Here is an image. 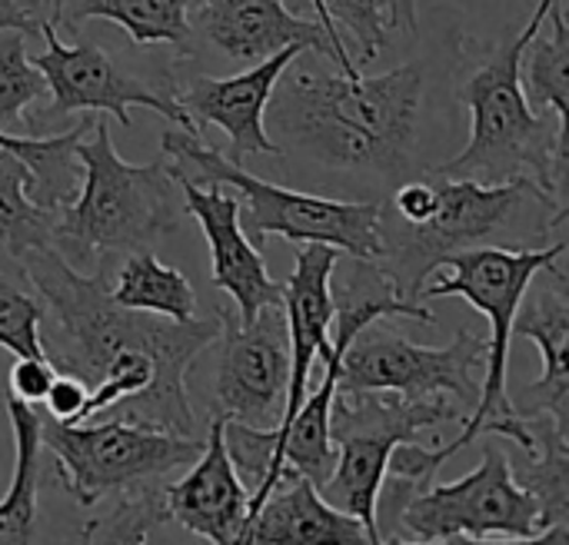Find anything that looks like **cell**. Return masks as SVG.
<instances>
[{"label":"cell","mask_w":569,"mask_h":545,"mask_svg":"<svg viewBox=\"0 0 569 545\" xmlns=\"http://www.w3.org/2000/svg\"><path fill=\"white\" fill-rule=\"evenodd\" d=\"M427 67L407 60L377 77L320 73L297 60L270 93L273 143L357 180L400 183L413 170Z\"/></svg>","instance_id":"cell-1"},{"label":"cell","mask_w":569,"mask_h":545,"mask_svg":"<svg viewBox=\"0 0 569 545\" xmlns=\"http://www.w3.org/2000/svg\"><path fill=\"white\" fill-rule=\"evenodd\" d=\"M80 163L77 196L57 210L53 246L80 273L110 276V260L153 250L183 216V193L167 160L127 163L110 140L107 120H93L73 143Z\"/></svg>","instance_id":"cell-2"},{"label":"cell","mask_w":569,"mask_h":545,"mask_svg":"<svg viewBox=\"0 0 569 545\" xmlns=\"http://www.w3.org/2000/svg\"><path fill=\"white\" fill-rule=\"evenodd\" d=\"M550 3L540 0L527 27L460 87V103L470 110V143L430 173L480 183L533 180L569 216V123L533 110L520 83L523 50L543 27Z\"/></svg>","instance_id":"cell-3"},{"label":"cell","mask_w":569,"mask_h":545,"mask_svg":"<svg viewBox=\"0 0 569 545\" xmlns=\"http://www.w3.org/2000/svg\"><path fill=\"white\" fill-rule=\"evenodd\" d=\"M163 153L173 157L170 170L193 183H220L240 200V230L263 250L270 233L297 243H327L363 263H380V200H330L320 193H300L253 176L237 160L210 150L200 133L163 130Z\"/></svg>","instance_id":"cell-4"},{"label":"cell","mask_w":569,"mask_h":545,"mask_svg":"<svg viewBox=\"0 0 569 545\" xmlns=\"http://www.w3.org/2000/svg\"><path fill=\"white\" fill-rule=\"evenodd\" d=\"M40 443L53 453L67 496L83 509L107 499L127 503L160 496L203 450V440L197 436L147 423H60L53 416H40Z\"/></svg>","instance_id":"cell-5"},{"label":"cell","mask_w":569,"mask_h":545,"mask_svg":"<svg viewBox=\"0 0 569 545\" xmlns=\"http://www.w3.org/2000/svg\"><path fill=\"white\" fill-rule=\"evenodd\" d=\"M430 176L437 183V206L427 220L403 223L380 206L383 256L377 266L383 270L390 286L407 300H417L420 286L427 283V276L437 273L443 256L470 250L497 233H507L510 223L523 216L527 203L547 206L553 213V226L567 220V213H560V206L533 180L480 183V180H450L437 173Z\"/></svg>","instance_id":"cell-6"},{"label":"cell","mask_w":569,"mask_h":545,"mask_svg":"<svg viewBox=\"0 0 569 545\" xmlns=\"http://www.w3.org/2000/svg\"><path fill=\"white\" fill-rule=\"evenodd\" d=\"M567 253V243H553L543 250H510V246H470L460 253H450L440 260L437 270H447V276L433 280L430 286H420L417 300H443V296H463L473 310H480L490 320V340H487V363H483V383H480V403L463 420V433L447 443V450L457 456L467 450L477 436H487V430L507 416L517 413L510 390H507V363H510V340H513V316L520 310L523 293L533 286L540 270Z\"/></svg>","instance_id":"cell-7"},{"label":"cell","mask_w":569,"mask_h":545,"mask_svg":"<svg viewBox=\"0 0 569 545\" xmlns=\"http://www.w3.org/2000/svg\"><path fill=\"white\" fill-rule=\"evenodd\" d=\"M457 420H467V410L447 396L413 400L390 390H337L330 406L337 466L320 486V496L333 509L360 519L377 545V496L393 446L410 443L420 430H437Z\"/></svg>","instance_id":"cell-8"},{"label":"cell","mask_w":569,"mask_h":545,"mask_svg":"<svg viewBox=\"0 0 569 545\" xmlns=\"http://www.w3.org/2000/svg\"><path fill=\"white\" fill-rule=\"evenodd\" d=\"M540 533V503L517 486L507 453L497 443H483V463L470 476L440 486L430 483L397 519V543H487L493 536L537 543Z\"/></svg>","instance_id":"cell-9"},{"label":"cell","mask_w":569,"mask_h":545,"mask_svg":"<svg viewBox=\"0 0 569 545\" xmlns=\"http://www.w3.org/2000/svg\"><path fill=\"white\" fill-rule=\"evenodd\" d=\"M40 33L47 40V50L33 60V67L43 73L47 80V93H50V107L27 120L30 130L40 137L47 127L80 113V110H97V113H110L120 127H130V107H147L153 113H160L163 120H173L177 127L200 133L193 127V120L183 113V107L163 93L147 87L143 80L123 73L110 53H103L97 43H77L67 47L57 33L53 23H40Z\"/></svg>","instance_id":"cell-10"},{"label":"cell","mask_w":569,"mask_h":545,"mask_svg":"<svg viewBox=\"0 0 569 545\" xmlns=\"http://www.w3.org/2000/svg\"><path fill=\"white\" fill-rule=\"evenodd\" d=\"M487 363V340L457 330L447 346H417L400 336H373L347 346L337 390H390L413 400L453 396L457 406L473 413L480 403V370Z\"/></svg>","instance_id":"cell-11"},{"label":"cell","mask_w":569,"mask_h":545,"mask_svg":"<svg viewBox=\"0 0 569 545\" xmlns=\"http://www.w3.org/2000/svg\"><path fill=\"white\" fill-rule=\"evenodd\" d=\"M220 366L213 383V420H233L257 430L280 423V403L290 383V336L283 306H267L250 326L220 320Z\"/></svg>","instance_id":"cell-12"},{"label":"cell","mask_w":569,"mask_h":545,"mask_svg":"<svg viewBox=\"0 0 569 545\" xmlns=\"http://www.w3.org/2000/svg\"><path fill=\"white\" fill-rule=\"evenodd\" d=\"M200 33L230 60L257 63L283 47L313 50L340 67V73H360L347 40L323 23L300 20L287 0H197Z\"/></svg>","instance_id":"cell-13"},{"label":"cell","mask_w":569,"mask_h":545,"mask_svg":"<svg viewBox=\"0 0 569 545\" xmlns=\"http://www.w3.org/2000/svg\"><path fill=\"white\" fill-rule=\"evenodd\" d=\"M187 213L200 223L210 243V280L237 306V323L250 326L260 310L283 306V286L267 273L260 250L240 230V200L220 183H193L173 173Z\"/></svg>","instance_id":"cell-14"},{"label":"cell","mask_w":569,"mask_h":545,"mask_svg":"<svg viewBox=\"0 0 569 545\" xmlns=\"http://www.w3.org/2000/svg\"><path fill=\"white\" fill-rule=\"evenodd\" d=\"M303 53V47H283L263 60H257L250 70L233 77H193L180 90H173V100L183 107V113L193 120L197 130L220 127L230 137V160H243L253 153L280 157V147L267 133V103L280 80V73Z\"/></svg>","instance_id":"cell-15"},{"label":"cell","mask_w":569,"mask_h":545,"mask_svg":"<svg viewBox=\"0 0 569 545\" xmlns=\"http://www.w3.org/2000/svg\"><path fill=\"white\" fill-rule=\"evenodd\" d=\"M340 256L343 253L327 243H297V266H293L290 283L283 286V320H287V336H290V383H287V406L280 413V423L273 426V443L290 426V420L297 416L310 390L313 360L317 356L327 360L330 353V336H327L333 323L330 276Z\"/></svg>","instance_id":"cell-16"},{"label":"cell","mask_w":569,"mask_h":545,"mask_svg":"<svg viewBox=\"0 0 569 545\" xmlns=\"http://www.w3.org/2000/svg\"><path fill=\"white\" fill-rule=\"evenodd\" d=\"M163 499L170 519H177L187 533L203 536L207 543L237 545L247 523L250 493L227 456L220 420H210L200 456L183 470L177 483L167 486Z\"/></svg>","instance_id":"cell-17"},{"label":"cell","mask_w":569,"mask_h":545,"mask_svg":"<svg viewBox=\"0 0 569 545\" xmlns=\"http://www.w3.org/2000/svg\"><path fill=\"white\" fill-rule=\"evenodd\" d=\"M237 543L373 545V539H370V533L363 529L360 519L333 509L303 473H297L293 466H283V473L273 483V490L267 493V499L247 516Z\"/></svg>","instance_id":"cell-18"},{"label":"cell","mask_w":569,"mask_h":545,"mask_svg":"<svg viewBox=\"0 0 569 545\" xmlns=\"http://www.w3.org/2000/svg\"><path fill=\"white\" fill-rule=\"evenodd\" d=\"M560 260L540 270L543 280L533 293H523L520 310L513 316V333L533 340L543 360V376L523 390L527 410L517 406V413L543 410L569 423V286Z\"/></svg>","instance_id":"cell-19"},{"label":"cell","mask_w":569,"mask_h":545,"mask_svg":"<svg viewBox=\"0 0 569 545\" xmlns=\"http://www.w3.org/2000/svg\"><path fill=\"white\" fill-rule=\"evenodd\" d=\"M197 0H63L60 20L77 27L83 20H110L127 30L140 47L170 43L180 53H190L193 27L190 10Z\"/></svg>","instance_id":"cell-20"},{"label":"cell","mask_w":569,"mask_h":545,"mask_svg":"<svg viewBox=\"0 0 569 545\" xmlns=\"http://www.w3.org/2000/svg\"><path fill=\"white\" fill-rule=\"evenodd\" d=\"M10 430H13V450H17V470L10 493L0 499V543H33L37 539V483H40V413L17 400L13 393L3 396Z\"/></svg>","instance_id":"cell-21"},{"label":"cell","mask_w":569,"mask_h":545,"mask_svg":"<svg viewBox=\"0 0 569 545\" xmlns=\"http://www.w3.org/2000/svg\"><path fill=\"white\" fill-rule=\"evenodd\" d=\"M90 117H83L77 127L57 137H13L0 130V147L13 150L27 170H30V190L27 196L43 210L67 206L80 190V163L73 157V143L90 130Z\"/></svg>","instance_id":"cell-22"},{"label":"cell","mask_w":569,"mask_h":545,"mask_svg":"<svg viewBox=\"0 0 569 545\" xmlns=\"http://www.w3.org/2000/svg\"><path fill=\"white\" fill-rule=\"evenodd\" d=\"M547 23L550 27H540L523 50L520 83L533 110L569 123V27L560 0L550 3Z\"/></svg>","instance_id":"cell-23"},{"label":"cell","mask_w":569,"mask_h":545,"mask_svg":"<svg viewBox=\"0 0 569 545\" xmlns=\"http://www.w3.org/2000/svg\"><path fill=\"white\" fill-rule=\"evenodd\" d=\"M110 296L127 310L167 316V320H193L197 313V293L190 280L177 266L160 263L153 250L123 256Z\"/></svg>","instance_id":"cell-24"},{"label":"cell","mask_w":569,"mask_h":545,"mask_svg":"<svg viewBox=\"0 0 569 545\" xmlns=\"http://www.w3.org/2000/svg\"><path fill=\"white\" fill-rule=\"evenodd\" d=\"M30 170L27 163L0 147V250L7 256H20L33 246L53 243L57 210L37 206L30 196Z\"/></svg>","instance_id":"cell-25"},{"label":"cell","mask_w":569,"mask_h":545,"mask_svg":"<svg viewBox=\"0 0 569 545\" xmlns=\"http://www.w3.org/2000/svg\"><path fill=\"white\" fill-rule=\"evenodd\" d=\"M47 306L20 263L0 250V346L13 356H47L43 350Z\"/></svg>","instance_id":"cell-26"},{"label":"cell","mask_w":569,"mask_h":545,"mask_svg":"<svg viewBox=\"0 0 569 545\" xmlns=\"http://www.w3.org/2000/svg\"><path fill=\"white\" fill-rule=\"evenodd\" d=\"M47 93L43 73L23 53V33L7 30L0 40V130L23 123V110Z\"/></svg>","instance_id":"cell-27"},{"label":"cell","mask_w":569,"mask_h":545,"mask_svg":"<svg viewBox=\"0 0 569 545\" xmlns=\"http://www.w3.org/2000/svg\"><path fill=\"white\" fill-rule=\"evenodd\" d=\"M323 7L330 20L347 27L360 63H370L387 47V20H383L387 0H323Z\"/></svg>","instance_id":"cell-28"},{"label":"cell","mask_w":569,"mask_h":545,"mask_svg":"<svg viewBox=\"0 0 569 545\" xmlns=\"http://www.w3.org/2000/svg\"><path fill=\"white\" fill-rule=\"evenodd\" d=\"M53 376H57V366L47 356H17L7 376V393H13L17 400L30 406H40Z\"/></svg>","instance_id":"cell-29"},{"label":"cell","mask_w":569,"mask_h":545,"mask_svg":"<svg viewBox=\"0 0 569 545\" xmlns=\"http://www.w3.org/2000/svg\"><path fill=\"white\" fill-rule=\"evenodd\" d=\"M87 393H90V386L83 380H77L70 373H57L40 406L47 410V416H53L60 423H77V416L87 403Z\"/></svg>","instance_id":"cell-30"},{"label":"cell","mask_w":569,"mask_h":545,"mask_svg":"<svg viewBox=\"0 0 569 545\" xmlns=\"http://www.w3.org/2000/svg\"><path fill=\"white\" fill-rule=\"evenodd\" d=\"M7 30H17L23 37L40 33V20L27 7V0H0V33H7Z\"/></svg>","instance_id":"cell-31"},{"label":"cell","mask_w":569,"mask_h":545,"mask_svg":"<svg viewBox=\"0 0 569 545\" xmlns=\"http://www.w3.org/2000/svg\"><path fill=\"white\" fill-rule=\"evenodd\" d=\"M387 10H390V27L417 37L420 30V20H417V0H387Z\"/></svg>","instance_id":"cell-32"},{"label":"cell","mask_w":569,"mask_h":545,"mask_svg":"<svg viewBox=\"0 0 569 545\" xmlns=\"http://www.w3.org/2000/svg\"><path fill=\"white\" fill-rule=\"evenodd\" d=\"M313 3V10H317V17H320V23L327 27V30H333L337 33V27H333V20H330V13H327V7H323V0H310Z\"/></svg>","instance_id":"cell-33"}]
</instances>
